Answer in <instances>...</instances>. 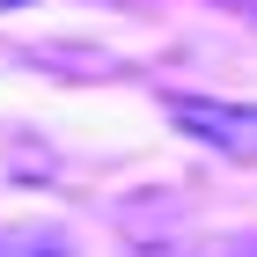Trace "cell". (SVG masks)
Wrapping results in <instances>:
<instances>
[{
  "label": "cell",
  "instance_id": "cell-1",
  "mask_svg": "<svg viewBox=\"0 0 257 257\" xmlns=\"http://www.w3.org/2000/svg\"><path fill=\"white\" fill-rule=\"evenodd\" d=\"M177 133L213 147L228 162H257V103H220V96H169Z\"/></svg>",
  "mask_w": 257,
  "mask_h": 257
},
{
  "label": "cell",
  "instance_id": "cell-2",
  "mask_svg": "<svg viewBox=\"0 0 257 257\" xmlns=\"http://www.w3.org/2000/svg\"><path fill=\"white\" fill-rule=\"evenodd\" d=\"M0 257H66V235H44V228H8Z\"/></svg>",
  "mask_w": 257,
  "mask_h": 257
},
{
  "label": "cell",
  "instance_id": "cell-3",
  "mask_svg": "<svg viewBox=\"0 0 257 257\" xmlns=\"http://www.w3.org/2000/svg\"><path fill=\"white\" fill-rule=\"evenodd\" d=\"M8 8H22V0H0V15H8Z\"/></svg>",
  "mask_w": 257,
  "mask_h": 257
}]
</instances>
